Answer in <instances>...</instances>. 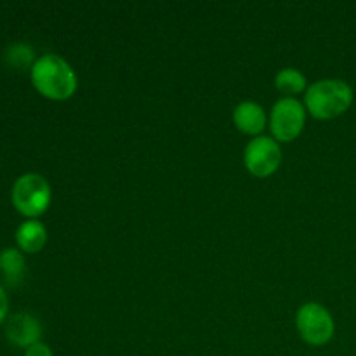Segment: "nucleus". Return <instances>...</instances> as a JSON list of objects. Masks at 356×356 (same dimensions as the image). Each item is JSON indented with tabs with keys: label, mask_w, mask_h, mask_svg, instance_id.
Listing matches in <instances>:
<instances>
[{
	"label": "nucleus",
	"mask_w": 356,
	"mask_h": 356,
	"mask_svg": "<svg viewBox=\"0 0 356 356\" xmlns=\"http://www.w3.org/2000/svg\"><path fill=\"white\" fill-rule=\"evenodd\" d=\"M35 90L51 101H66L76 92L79 79L73 66L58 54H44L37 58L30 70Z\"/></svg>",
	"instance_id": "f257e3e1"
},
{
	"label": "nucleus",
	"mask_w": 356,
	"mask_h": 356,
	"mask_svg": "<svg viewBox=\"0 0 356 356\" xmlns=\"http://www.w3.org/2000/svg\"><path fill=\"white\" fill-rule=\"evenodd\" d=\"M353 104V89L341 79H323L308 86L305 108L316 120H332L346 113Z\"/></svg>",
	"instance_id": "f03ea898"
},
{
	"label": "nucleus",
	"mask_w": 356,
	"mask_h": 356,
	"mask_svg": "<svg viewBox=\"0 0 356 356\" xmlns=\"http://www.w3.org/2000/svg\"><path fill=\"white\" fill-rule=\"evenodd\" d=\"M10 198H13L14 209L21 216L26 219H37L47 212L52 202L51 184L40 174H23L14 181Z\"/></svg>",
	"instance_id": "7ed1b4c3"
},
{
	"label": "nucleus",
	"mask_w": 356,
	"mask_h": 356,
	"mask_svg": "<svg viewBox=\"0 0 356 356\" xmlns=\"http://www.w3.org/2000/svg\"><path fill=\"white\" fill-rule=\"evenodd\" d=\"M271 138L278 143H291L301 136L306 125V108L296 97H282L271 106L268 117Z\"/></svg>",
	"instance_id": "20e7f679"
},
{
	"label": "nucleus",
	"mask_w": 356,
	"mask_h": 356,
	"mask_svg": "<svg viewBox=\"0 0 356 356\" xmlns=\"http://www.w3.org/2000/svg\"><path fill=\"white\" fill-rule=\"evenodd\" d=\"M296 327L301 339L312 346H325L336 334V322L332 315L318 302H306L298 309Z\"/></svg>",
	"instance_id": "39448f33"
},
{
	"label": "nucleus",
	"mask_w": 356,
	"mask_h": 356,
	"mask_svg": "<svg viewBox=\"0 0 356 356\" xmlns=\"http://www.w3.org/2000/svg\"><path fill=\"white\" fill-rule=\"evenodd\" d=\"M282 148L280 143L271 136H257L250 139L243 152V165L252 176L270 177L280 169Z\"/></svg>",
	"instance_id": "423d86ee"
},
{
	"label": "nucleus",
	"mask_w": 356,
	"mask_h": 356,
	"mask_svg": "<svg viewBox=\"0 0 356 356\" xmlns=\"http://www.w3.org/2000/svg\"><path fill=\"white\" fill-rule=\"evenodd\" d=\"M6 337L13 346L28 350L40 343L42 325L37 316L30 313H16L6 322Z\"/></svg>",
	"instance_id": "0eeeda50"
},
{
	"label": "nucleus",
	"mask_w": 356,
	"mask_h": 356,
	"mask_svg": "<svg viewBox=\"0 0 356 356\" xmlns=\"http://www.w3.org/2000/svg\"><path fill=\"white\" fill-rule=\"evenodd\" d=\"M233 124L242 134L263 136V131L268 125V115L264 108L256 101H242L233 110Z\"/></svg>",
	"instance_id": "6e6552de"
},
{
	"label": "nucleus",
	"mask_w": 356,
	"mask_h": 356,
	"mask_svg": "<svg viewBox=\"0 0 356 356\" xmlns=\"http://www.w3.org/2000/svg\"><path fill=\"white\" fill-rule=\"evenodd\" d=\"M16 243L21 252H40L47 243V229L38 219H26L16 229Z\"/></svg>",
	"instance_id": "1a4fd4ad"
},
{
	"label": "nucleus",
	"mask_w": 356,
	"mask_h": 356,
	"mask_svg": "<svg viewBox=\"0 0 356 356\" xmlns=\"http://www.w3.org/2000/svg\"><path fill=\"white\" fill-rule=\"evenodd\" d=\"M0 271L6 277V282L13 287L21 284L26 271L24 256L19 249H6L0 252Z\"/></svg>",
	"instance_id": "9d476101"
},
{
	"label": "nucleus",
	"mask_w": 356,
	"mask_h": 356,
	"mask_svg": "<svg viewBox=\"0 0 356 356\" xmlns=\"http://www.w3.org/2000/svg\"><path fill=\"white\" fill-rule=\"evenodd\" d=\"M275 89L284 97H294L298 94L306 92L308 89V80L305 73L299 72L298 68H284L275 76Z\"/></svg>",
	"instance_id": "9b49d317"
},
{
	"label": "nucleus",
	"mask_w": 356,
	"mask_h": 356,
	"mask_svg": "<svg viewBox=\"0 0 356 356\" xmlns=\"http://www.w3.org/2000/svg\"><path fill=\"white\" fill-rule=\"evenodd\" d=\"M33 49L30 45L16 44L13 47H9V51H7V61L14 68H26V66H30L31 70V66L37 61V59H33Z\"/></svg>",
	"instance_id": "f8f14e48"
},
{
	"label": "nucleus",
	"mask_w": 356,
	"mask_h": 356,
	"mask_svg": "<svg viewBox=\"0 0 356 356\" xmlns=\"http://www.w3.org/2000/svg\"><path fill=\"white\" fill-rule=\"evenodd\" d=\"M24 356H54V353H52V350L47 346V344L40 341V343L28 348V350L24 351Z\"/></svg>",
	"instance_id": "ddd939ff"
},
{
	"label": "nucleus",
	"mask_w": 356,
	"mask_h": 356,
	"mask_svg": "<svg viewBox=\"0 0 356 356\" xmlns=\"http://www.w3.org/2000/svg\"><path fill=\"white\" fill-rule=\"evenodd\" d=\"M7 313H9V299L3 287H0V325L7 320Z\"/></svg>",
	"instance_id": "4468645a"
},
{
	"label": "nucleus",
	"mask_w": 356,
	"mask_h": 356,
	"mask_svg": "<svg viewBox=\"0 0 356 356\" xmlns=\"http://www.w3.org/2000/svg\"><path fill=\"white\" fill-rule=\"evenodd\" d=\"M0 273H2V271H0Z\"/></svg>",
	"instance_id": "2eb2a0df"
}]
</instances>
